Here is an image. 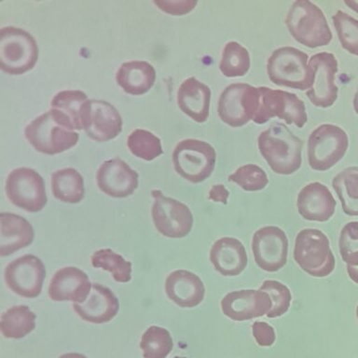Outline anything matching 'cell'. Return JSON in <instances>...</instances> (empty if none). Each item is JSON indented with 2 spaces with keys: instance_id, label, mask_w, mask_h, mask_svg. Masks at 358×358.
Wrapping results in <instances>:
<instances>
[{
  "instance_id": "1",
  "label": "cell",
  "mask_w": 358,
  "mask_h": 358,
  "mask_svg": "<svg viewBox=\"0 0 358 358\" xmlns=\"http://www.w3.org/2000/svg\"><path fill=\"white\" fill-rule=\"evenodd\" d=\"M260 154L278 175H292L301 166L303 142L281 122L271 124L257 137Z\"/></svg>"
},
{
  "instance_id": "2",
  "label": "cell",
  "mask_w": 358,
  "mask_h": 358,
  "mask_svg": "<svg viewBox=\"0 0 358 358\" xmlns=\"http://www.w3.org/2000/svg\"><path fill=\"white\" fill-rule=\"evenodd\" d=\"M24 134L36 151L48 155L69 150L77 145L80 139L70 120L52 108L28 124Z\"/></svg>"
},
{
  "instance_id": "3",
  "label": "cell",
  "mask_w": 358,
  "mask_h": 358,
  "mask_svg": "<svg viewBox=\"0 0 358 358\" xmlns=\"http://www.w3.org/2000/svg\"><path fill=\"white\" fill-rule=\"evenodd\" d=\"M285 24L296 41L310 49L327 46L332 41L326 16L309 0H298L291 5Z\"/></svg>"
},
{
  "instance_id": "4",
  "label": "cell",
  "mask_w": 358,
  "mask_h": 358,
  "mask_svg": "<svg viewBox=\"0 0 358 358\" xmlns=\"http://www.w3.org/2000/svg\"><path fill=\"white\" fill-rule=\"evenodd\" d=\"M268 78L275 85L309 91L313 83L307 53L293 47L274 50L267 61Z\"/></svg>"
},
{
  "instance_id": "5",
  "label": "cell",
  "mask_w": 358,
  "mask_h": 358,
  "mask_svg": "<svg viewBox=\"0 0 358 358\" xmlns=\"http://www.w3.org/2000/svg\"><path fill=\"white\" fill-rule=\"evenodd\" d=\"M294 259L310 276H329L335 268V257L327 235L317 229H304L296 235Z\"/></svg>"
},
{
  "instance_id": "6",
  "label": "cell",
  "mask_w": 358,
  "mask_h": 358,
  "mask_svg": "<svg viewBox=\"0 0 358 358\" xmlns=\"http://www.w3.org/2000/svg\"><path fill=\"white\" fill-rule=\"evenodd\" d=\"M38 48L32 35L22 28L0 31V69L10 75H22L36 66Z\"/></svg>"
},
{
  "instance_id": "7",
  "label": "cell",
  "mask_w": 358,
  "mask_h": 358,
  "mask_svg": "<svg viewBox=\"0 0 358 358\" xmlns=\"http://www.w3.org/2000/svg\"><path fill=\"white\" fill-rule=\"evenodd\" d=\"M346 131L334 124H322L308 139V162L313 170L324 172L338 164L348 150Z\"/></svg>"
},
{
  "instance_id": "8",
  "label": "cell",
  "mask_w": 358,
  "mask_h": 358,
  "mask_svg": "<svg viewBox=\"0 0 358 358\" xmlns=\"http://www.w3.org/2000/svg\"><path fill=\"white\" fill-rule=\"evenodd\" d=\"M217 153L207 142L185 139L173 152L176 173L186 180L197 184L206 180L215 169Z\"/></svg>"
},
{
  "instance_id": "9",
  "label": "cell",
  "mask_w": 358,
  "mask_h": 358,
  "mask_svg": "<svg viewBox=\"0 0 358 358\" xmlns=\"http://www.w3.org/2000/svg\"><path fill=\"white\" fill-rule=\"evenodd\" d=\"M260 100L253 122L264 124L273 117L284 120L287 124L302 128L308 122L306 108L303 101L292 92L259 87Z\"/></svg>"
},
{
  "instance_id": "10",
  "label": "cell",
  "mask_w": 358,
  "mask_h": 358,
  "mask_svg": "<svg viewBox=\"0 0 358 358\" xmlns=\"http://www.w3.org/2000/svg\"><path fill=\"white\" fill-rule=\"evenodd\" d=\"M259 87L246 83L231 84L220 94L218 116L231 127H242L253 120L259 108Z\"/></svg>"
},
{
  "instance_id": "11",
  "label": "cell",
  "mask_w": 358,
  "mask_h": 358,
  "mask_svg": "<svg viewBox=\"0 0 358 358\" xmlns=\"http://www.w3.org/2000/svg\"><path fill=\"white\" fill-rule=\"evenodd\" d=\"M6 194L10 203L29 213L41 211L47 204L43 178L31 168H17L6 181Z\"/></svg>"
},
{
  "instance_id": "12",
  "label": "cell",
  "mask_w": 358,
  "mask_h": 358,
  "mask_svg": "<svg viewBox=\"0 0 358 358\" xmlns=\"http://www.w3.org/2000/svg\"><path fill=\"white\" fill-rule=\"evenodd\" d=\"M152 220L159 234L173 239L186 237L192 231L193 215L189 207L175 199L165 197L161 190H152Z\"/></svg>"
},
{
  "instance_id": "13",
  "label": "cell",
  "mask_w": 358,
  "mask_h": 358,
  "mask_svg": "<svg viewBox=\"0 0 358 358\" xmlns=\"http://www.w3.org/2000/svg\"><path fill=\"white\" fill-rule=\"evenodd\" d=\"M46 270L43 262L33 255L18 257L6 267V284L22 298L34 299L41 293Z\"/></svg>"
},
{
  "instance_id": "14",
  "label": "cell",
  "mask_w": 358,
  "mask_h": 358,
  "mask_svg": "<svg viewBox=\"0 0 358 358\" xmlns=\"http://www.w3.org/2000/svg\"><path fill=\"white\" fill-rule=\"evenodd\" d=\"M252 252L255 262L262 270L275 273L287 262V234L278 227H263L252 238Z\"/></svg>"
},
{
  "instance_id": "15",
  "label": "cell",
  "mask_w": 358,
  "mask_h": 358,
  "mask_svg": "<svg viewBox=\"0 0 358 358\" xmlns=\"http://www.w3.org/2000/svg\"><path fill=\"white\" fill-rule=\"evenodd\" d=\"M309 66L312 69L313 83L306 92L308 98L317 108H330L338 99V90L335 83L337 58L330 52L316 53L310 57Z\"/></svg>"
},
{
  "instance_id": "16",
  "label": "cell",
  "mask_w": 358,
  "mask_h": 358,
  "mask_svg": "<svg viewBox=\"0 0 358 358\" xmlns=\"http://www.w3.org/2000/svg\"><path fill=\"white\" fill-rule=\"evenodd\" d=\"M81 124L87 136L97 142L116 138L122 131V119L111 103L88 100L81 111Z\"/></svg>"
},
{
  "instance_id": "17",
  "label": "cell",
  "mask_w": 358,
  "mask_h": 358,
  "mask_svg": "<svg viewBox=\"0 0 358 358\" xmlns=\"http://www.w3.org/2000/svg\"><path fill=\"white\" fill-rule=\"evenodd\" d=\"M271 305L270 296L263 291L240 290L224 296L221 310L231 320L242 322L267 315Z\"/></svg>"
},
{
  "instance_id": "18",
  "label": "cell",
  "mask_w": 358,
  "mask_h": 358,
  "mask_svg": "<svg viewBox=\"0 0 358 358\" xmlns=\"http://www.w3.org/2000/svg\"><path fill=\"white\" fill-rule=\"evenodd\" d=\"M96 181L101 192L113 198H125L138 187V173L122 159L103 162L97 171Z\"/></svg>"
},
{
  "instance_id": "19",
  "label": "cell",
  "mask_w": 358,
  "mask_h": 358,
  "mask_svg": "<svg viewBox=\"0 0 358 358\" xmlns=\"http://www.w3.org/2000/svg\"><path fill=\"white\" fill-rule=\"evenodd\" d=\"M296 208L304 220L326 222L334 215L336 201L326 185L313 182L299 192Z\"/></svg>"
},
{
  "instance_id": "20",
  "label": "cell",
  "mask_w": 358,
  "mask_h": 358,
  "mask_svg": "<svg viewBox=\"0 0 358 358\" xmlns=\"http://www.w3.org/2000/svg\"><path fill=\"white\" fill-rule=\"evenodd\" d=\"M91 289V282L84 271L76 267H64L56 271L50 280L49 296L55 301L83 303Z\"/></svg>"
},
{
  "instance_id": "21",
  "label": "cell",
  "mask_w": 358,
  "mask_h": 358,
  "mask_svg": "<svg viewBox=\"0 0 358 358\" xmlns=\"http://www.w3.org/2000/svg\"><path fill=\"white\" fill-rule=\"evenodd\" d=\"M73 310L83 320L92 324L110 322L119 312V301L109 288L92 284L88 298L83 303H73Z\"/></svg>"
},
{
  "instance_id": "22",
  "label": "cell",
  "mask_w": 358,
  "mask_h": 358,
  "mask_svg": "<svg viewBox=\"0 0 358 358\" xmlns=\"http://www.w3.org/2000/svg\"><path fill=\"white\" fill-rule=\"evenodd\" d=\"M165 292L168 298L181 308H194L203 301L206 288L197 274L178 270L167 276Z\"/></svg>"
},
{
  "instance_id": "23",
  "label": "cell",
  "mask_w": 358,
  "mask_h": 358,
  "mask_svg": "<svg viewBox=\"0 0 358 358\" xmlns=\"http://www.w3.org/2000/svg\"><path fill=\"white\" fill-rule=\"evenodd\" d=\"M210 262L215 270L223 276H237L248 266V254L239 240L223 237L213 245Z\"/></svg>"
},
{
  "instance_id": "24",
  "label": "cell",
  "mask_w": 358,
  "mask_h": 358,
  "mask_svg": "<svg viewBox=\"0 0 358 358\" xmlns=\"http://www.w3.org/2000/svg\"><path fill=\"white\" fill-rule=\"evenodd\" d=\"M211 90L197 78L183 81L178 92V105L184 114L198 123L206 122L209 117Z\"/></svg>"
},
{
  "instance_id": "25",
  "label": "cell",
  "mask_w": 358,
  "mask_h": 358,
  "mask_svg": "<svg viewBox=\"0 0 358 358\" xmlns=\"http://www.w3.org/2000/svg\"><path fill=\"white\" fill-rule=\"evenodd\" d=\"M33 240V227L25 218L11 213L0 214V256H10Z\"/></svg>"
},
{
  "instance_id": "26",
  "label": "cell",
  "mask_w": 358,
  "mask_h": 358,
  "mask_svg": "<svg viewBox=\"0 0 358 358\" xmlns=\"http://www.w3.org/2000/svg\"><path fill=\"white\" fill-rule=\"evenodd\" d=\"M155 80V69L145 61L123 63L116 74L117 85L131 95L145 94L152 88Z\"/></svg>"
},
{
  "instance_id": "27",
  "label": "cell",
  "mask_w": 358,
  "mask_h": 358,
  "mask_svg": "<svg viewBox=\"0 0 358 358\" xmlns=\"http://www.w3.org/2000/svg\"><path fill=\"white\" fill-rule=\"evenodd\" d=\"M53 196L63 203H78L84 198V181L74 168L56 171L52 176Z\"/></svg>"
},
{
  "instance_id": "28",
  "label": "cell",
  "mask_w": 358,
  "mask_h": 358,
  "mask_svg": "<svg viewBox=\"0 0 358 358\" xmlns=\"http://www.w3.org/2000/svg\"><path fill=\"white\" fill-rule=\"evenodd\" d=\"M36 315L27 306L18 305L2 313L0 329L8 338H22L35 329Z\"/></svg>"
},
{
  "instance_id": "29",
  "label": "cell",
  "mask_w": 358,
  "mask_h": 358,
  "mask_svg": "<svg viewBox=\"0 0 358 358\" xmlns=\"http://www.w3.org/2000/svg\"><path fill=\"white\" fill-rule=\"evenodd\" d=\"M332 185L343 212L358 217V167H349L341 171L333 179Z\"/></svg>"
},
{
  "instance_id": "30",
  "label": "cell",
  "mask_w": 358,
  "mask_h": 358,
  "mask_svg": "<svg viewBox=\"0 0 358 358\" xmlns=\"http://www.w3.org/2000/svg\"><path fill=\"white\" fill-rule=\"evenodd\" d=\"M251 59L248 50L236 41H229L224 48L220 64L221 73L227 78H239L248 74Z\"/></svg>"
},
{
  "instance_id": "31",
  "label": "cell",
  "mask_w": 358,
  "mask_h": 358,
  "mask_svg": "<svg viewBox=\"0 0 358 358\" xmlns=\"http://www.w3.org/2000/svg\"><path fill=\"white\" fill-rule=\"evenodd\" d=\"M88 96L83 92L69 90L58 92L52 100V108L55 109L70 120L75 130H83L81 111Z\"/></svg>"
},
{
  "instance_id": "32",
  "label": "cell",
  "mask_w": 358,
  "mask_h": 358,
  "mask_svg": "<svg viewBox=\"0 0 358 358\" xmlns=\"http://www.w3.org/2000/svg\"><path fill=\"white\" fill-rule=\"evenodd\" d=\"M92 264L94 268L108 271L117 282H127L131 278V263L111 249L95 251L92 256Z\"/></svg>"
},
{
  "instance_id": "33",
  "label": "cell",
  "mask_w": 358,
  "mask_h": 358,
  "mask_svg": "<svg viewBox=\"0 0 358 358\" xmlns=\"http://www.w3.org/2000/svg\"><path fill=\"white\" fill-rule=\"evenodd\" d=\"M173 345L169 331L156 326L145 330L140 341V348L145 358H165L172 351Z\"/></svg>"
},
{
  "instance_id": "34",
  "label": "cell",
  "mask_w": 358,
  "mask_h": 358,
  "mask_svg": "<svg viewBox=\"0 0 358 358\" xmlns=\"http://www.w3.org/2000/svg\"><path fill=\"white\" fill-rule=\"evenodd\" d=\"M127 145L131 154L145 161H152L162 154L161 140L147 130L137 129L128 137Z\"/></svg>"
},
{
  "instance_id": "35",
  "label": "cell",
  "mask_w": 358,
  "mask_h": 358,
  "mask_svg": "<svg viewBox=\"0 0 358 358\" xmlns=\"http://www.w3.org/2000/svg\"><path fill=\"white\" fill-rule=\"evenodd\" d=\"M341 46L351 55L358 56V20L338 10L332 17Z\"/></svg>"
},
{
  "instance_id": "36",
  "label": "cell",
  "mask_w": 358,
  "mask_h": 358,
  "mask_svg": "<svg viewBox=\"0 0 358 358\" xmlns=\"http://www.w3.org/2000/svg\"><path fill=\"white\" fill-rule=\"evenodd\" d=\"M229 182H234L245 192H259L268 183L267 173L256 164H245L238 168L229 176Z\"/></svg>"
},
{
  "instance_id": "37",
  "label": "cell",
  "mask_w": 358,
  "mask_h": 358,
  "mask_svg": "<svg viewBox=\"0 0 358 358\" xmlns=\"http://www.w3.org/2000/svg\"><path fill=\"white\" fill-rule=\"evenodd\" d=\"M259 290L267 293L273 303L271 310L266 315L267 317H280L289 309L292 296L287 285L275 280H266Z\"/></svg>"
},
{
  "instance_id": "38",
  "label": "cell",
  "mask_w": 358,
  "mask_h": 358,
  "mask_svg": "<svg viewBox=\"0 0 358 358\" xmlns=\"http://www.w3.org/2000/svg\"><path fill=\"white\" fill-rule=\"evenodd\" d=\"M340 253L343 262L350 266H358V221L347 223L341 229Z\"/></svg>"
},
{
  "instance_id": "39",
  "label": "cell",
  "mask_w": 358,
  "mask_h": 358,
  "mask_svg": "<svg viewBox=\"0 0 358 358\" xmlns=\"http://www.w3.org/2000/svg\"><path fill=\"white\" fill-rule=\"evenodd\" d=\"M197 1L193 0H178V1H154L159 10L165 13L178 16L189 13L197 5Z\"/></svg>"
},
{
  "instance_id": "40",
  "label": "cell",
  "mask_w": 358,
  "mask_h": 358,
  "mask_svg": "<svg viewBox=\"0 0 358 358\" xmlns=\"http://www.w3.org/2000/svg\"><path fill=\"white\" fill-rule=\"evenodd\" d=\"M254 338L259 346H271L275 341V332L273 327L264 322H256L252 326Z\"/></svg>"
},
{
  "instance_id": "41",
  "label": "cell",
  "mask_w": 358,
  "mask_h": 358,
  "mask_svg": "<svg viewBox=\"0 0 358 358\" xmlns=\"http://www.w3.org/2000/svg\"><path fill=\"white\" fill-rule=\"evenodd\" d=\"M229 192L223 185H214L209 192L210 200L215 201V203H227Z\"/></svg>"
},
{
  "instance_id": "42",
  "label": "cell",
  "mask_w": 358,
  "mask_h": 358,
  "mask_svg": "<svg viewBox=\"0 0 358 358\" xmlns=\"http://www.w3.org/2000/svg\"><path fill=\"white\" fill-rule=\"evenodd\" d=\"M347 273L352 281L355 284H358V266L347 265Z\"/></svg>"
},
{
  "instance_id": "43",
  "label": "cell",
  "mask_w": 358,
  "mask_h": 358,
  "mask_svg": "<svg viewBox=\"0 0 358 358\" xmlns=\"http://www.w3.org/2000/svg\"><path fill=\"white\" fill-rule=\"evenodd\" d=\"M59 358H87L85 355L81 354H76V352H69V354H66L62 355V357Z\"/></svg>"
},
{
  "instance_id": "44",
  "label": "cell",
  "mask_w": 358,
  "mask_h": 358,
  "mask_svg": "<svg viewBox=\"0 0 358 358\" xmlns=\"http://www.w3.org/2000/svg\"><path fill=\"white\" fill-rule=\"evenodd\" d=\"M350 8L358 13V1H345L344 2Z\"/></svg>"
},
{
  "instance_id": "45",
  "label": "cell",
  "mask_w": 358,
  "mask_h": 358,
  "mask_svg": "<svg viewBox=\"0 0 358 358\" xmlns=\"http://www.w3.org/2000/svg\"><path fill=\"white\" fill-rule=\"evenodd\" d=\"M354 108L355 113L358 115V88L357 92H355V99H354Z\"/></svg>"
},
{
  "instance_id": "46",
  "label": "cell",
  "mask_w": 358,
  "mask_h": 358,
  "mask_svg": "<svg viewBox=\"0 0 358 358\" xmlns=\"http://www.w3.org/2000/svg\"><path fill=\"white\" fill-rule=\"evenodd\" d=\"M357 319H358V306L357 308Z\"/></svg>"
},
{
  "instance_id": "47",
  "label": "cell",
  "mask_w": 358,
  "mask_h": 358,
  "mask_svg": "<svg viewBox=\"0 0 358 358\" xmlns=\"http://www.w3.org/2000/svg\"><path fill=\"white\" fill-rule=\"evenodd\" d=\"M173 358H185V357H173Z\"/></svg>"
}]
</instances>
